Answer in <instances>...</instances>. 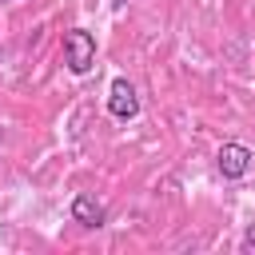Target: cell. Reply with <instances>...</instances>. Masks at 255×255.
I'll return each mask as SVG.
<instances>
[{
  "instance_id": "7a4b0ae2",
  "label": "cell",
  "mask_w": 255,
  "mask_h": 255,
  "mask_svg": "<svg viewBox=\"0 0 255 255\" xmlns=\"http://www.w3.org/2000/svg\"><path fill=\"white\" fill-rule=\"evenodd\" d=\"M108 112H112L116 120H135V116H139V96H135V88H131L124 76H116L112 88H108Z\"/></svg>"
},
{
  "instance_id": "6da1fadb",
  "label": "cell",
  "mask_w": 255,
  "mask_h": 255,
  "mask_svg": "<svg viewBox=\"0 0 255 255\" xmlns=\"http://www.w3.org/2000/svg\"><path fill=\"white\" fill-rule=\"evenodd\" d=\"M64 64H68L72 76L92 72V64H96V36L88 28H68L64 32Z\"/></svg>"
},
{
  "instance_id": "5b68a950",
  "label": "cell",
  "mask_w": 255,
  "mask_h": 255,
  "mask_svg": "<svg viewBox=\"0 0 255 255\" xmlns=\"http://www.w3.org/2000/svg\"><path fill=\"white\" fill-rule=\"evenodd\" d=\"M239 251H243V255H251V251H255V223H247V231H243V243H239Z\"/></svg>"
},
{
  "instance_id": "3957f363",
  "label": "cell",
  "mask_w": 255,
  "mask_h": 255,
  "mask_svg": "<svg viewBox=\"0 0 255 255\" xmlns=\"http://www.w3.org/2000/svg\"><path fill=\"white\" fill-rule=\"evenodd\" d=\"M215 159H219L223 179H243V175H247V167H251V151H247L243 143H223Z\"/></svg>"
},
{
  "instance_id": "277c9868",
  "label": "cell",
  "mask_w": 255,
  "mask_h": 255,
  "mask_svg": "<svg viewBox=\"0 0 255 255\" xmlns=\"http://www.w3.org/2000/svg\"><path fill=\"white\" fill-rule=\"evenodd\" d=\"M72 219L84 223V227H100V223H104V203H100L96 195L80 191V195L72 199Z\"/></svg>"
}]
</instances>
